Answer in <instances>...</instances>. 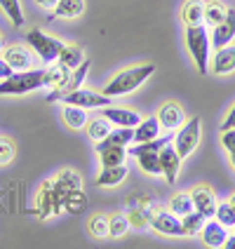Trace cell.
I'll list each match as a JSON object with an SVG mask.
<instances>
[{
    "instance_id": "1",
    "label": "cell",
    "mask_w": 235,
    "mask_h": 249,
    "mask_svg": "<svg viewBox=\"0 0 235 249\" xmlns=\"http://www.w3.org/2000/svg\"><path fill=\"white\" fill-rule=\"evenodd\" d=\"M153 73H155V66H153V64H139V66L123 69L118 75H113L111 80L106 83L104 94H106V97H111V99L125 97V94H129V92L139 89L141 85L151 78Z\"/></svg>"
},
{
    "instance_id": "2",
    "label": "cell",
    "mask_w": 235,
    "mask_h": 249,
    "mask_svg": "<svg viewBox=\"0 0 235 249\" xmlns=\"http://www.w3.org/2000/svg\"><path fill=\"white\" fill-rule=\"evenodd\" d=\"M42 75H45V69L14 71L10 78L0 80V97H21V94H31L40 89Z\"/></svg>"
},
{
    "instance_id": "3",
    "label": "cell",
    "mask_w": 235,
    "mask_h": 249,
    "mask_svg": "<svg viewBox=\"0 0 235 249\" xmlns=\"http://www.w3.org/2000/svg\"><path fill=\"white\" fill-rule=\"evenodd\" d=\"M186 47H188V52L193 56L198 73L205 75L207 73L209 50H212V40H209L205 24H200V26H186Z\"/></svg>"
},
{
    "instance_id": "4",
    "label": "cell",
    "mask_w": 235,
    "mask_h": 249,
    "mask_svg": "<svg viewBox=\"0 0 235 249\" xmlns=\"http://www.w3.org/2000/svg\"><path fill=\"white\" fill-rule=\"evenodd\" d=\"M26 42L31 45V50L38 54V59H40L42 64H52V61H56L59 54H61V50H64V45H66V42H61L59 38H54V36H47L45 31H40V28L28 31Z\"/></svg>"
},
{
    "instance_id": "5",
    "label": "cell",
    "mask_w": 235,
    "mask_h": 249,
    "mask_svg": "<svg viewBox=\"0 0 235 249\" xmlns=\"http://www.w3.org/2000/svg\"><path fill=\"white\" fill-rule=\"evenodd\" d=\"M148 226H151L153 231H158L160 235H169V237L186 235V231L181 226V219L172 209H165V207L148 209Z\"/></svg>"
},
{
    "instance_id": "6",
    "label": "cell",
    "mask_w": 235,
    "mask_h": 249,
    "mask_svg": "<svg viewBox=\"0 0 235 249\" xmlns=\"http://www.w3.org/2000/svg\"><path fill=\"white\" fill-rule=\"evenodd\" d=\"M198 143H200V118L193 115L191 120H186L177 129V134H174V148H177V153H179L181 160H183V158H188L198 148Z\"/></svg>"
},
{
    "instance_id": "7",
    "label": "cell",
    "mask_w": 235,
    "mask_h": 249,
    "mask_svg": "<svg viewBox=\"0 0 235 249\" xmlns=\"http://www.w3.org/2000/svg\"><path fill=\"white\" fill-rule=\"evenodd\" d=\"M61 101L71 104V106H80V108H104V106H111L113 104V99L106 97L104 92L99 94V92H90V89H83V87L64 92Z\"/></svg>"
},
{
    "instance_id": "8",
    "label": "cell",
    "mask_w": 235,
    "mask_h": 249,
    "mask_svg": "<svg viewBox=\"0 0 235 249\" xmlns=\"http://www.w3.org/2000/svg\"><path fill=\"white\" fill-rule=\"evenodd\" d=\"M155 118H158L160 127H165L167 132H177L181 124L186 123V113H183V108H181L177 101H165Z\"/></svg>"
},
{
    "instance_id": "9",
    "label": "cell",
    "mask_w": 235,
    "mask_h": 249,
    "mask_svg": "<svg viewBox=\"0 0 235 249\" xmlns=\"http://www.w3.org/2000/svg\"><path fill=\"white\" fill-rule=\"evenodd\" d=\"M99 111H101V115H104L108 123L115 124V127H137V124L141 123V115H139L137 111L123 108V106H115V104L104 106V108H99Z\"/></svg>"
},
{
    "instance_id": "10",
    "label": "cell",
    "mask_w": 235,
    "mask_h": 249,
    "mask_svg": "<svg viewBox=\"0 0 235 249\" xmlns=\"http://www.w3.org/2000/svg\"><path fill=\"white\" fill-rule=\"evenodd\" d=\"M235 38V10L228 7V12H226V19H223L221 24H217L214 31H212V47L214 50H221L226 45H231Z\"/></svg>"
},
{
    "instance_id": "11",
    "label": "cell",
    "mask_w": 235,
    "mask_h": 249,
    "mask_svg": "<svg viewBox=\"0 0 235 249\" xmlns=\"http://www.w3.org/2000/svg\"><path fill=\"white\" fill-rule=\"evenodd\" d=\"M191 200H193V207L195 212H200L205 219H212L214 212H217V195L212 193L209 186H195L191 191Z\"/></svg>"
},
{
    "instance_id": "12",
    "label": "cell",
    "mask_w": 235,
    "mask_h": 249,
    "mask_svg": "<svg viewBox=\"0 0 235 249\" xmlns=\"http://www.w3.org/2000/svg\"><path fill=\"white\" fill-rule=\"evenodd\" d=\"M160 158V169H163V177H165L169 183H174L177 177H179V169H181V155L177 153L174 143H167L163 151L158 153Z\"/></svg>"
},
{
    "instance_id": "13",
    "label": "cell",
    "mask_w": 235,
    "mask_h": 249,
    "mask_svg": "<svg viewBox=\"0 0 235 249\" xmlns=\"http://www.w3.org/2000/svg\"><path fill=\"white\" fill-rule=\"evenodd\" d=\"M2 59L12 66L14 71H26L33 66V52L24 45H7L2 50Z\"/></svg>"
},
{
    "instance_id": "14",
    "label": "cell",
    "mask_w": 235,
    "mask_h": 249,
    "mask_svg": "<svg viewBox=\"0 0 235 249\" xmlns=\"http://www.w3.org/2000/svg\"><path fill=\"white\" fill-rule=\"evenodd\" d=\"M200 235H202V242H205L207 247L219 249V247H223L226 240H228V228L219 221H205Z\"/></svg>"
},
{
    "instance_id": "15",
    "label": "cell",
    "mask_w": 235,
    "mask_h": 249,
    "mask_svg": "<svg viewBox=\"0 0 235 249\" xmlns=\"http://www.w3.org/2000/svg\"><path fill=\"white\" fill-rule=\"evenodd\" d=\"M235 71V45H226L221 50H217V54L212 59V73L214 75H228Z\"/></svg>"
},
{
    "instance_id": "16",
    "label": "cell",
    "mask_w": 235,
    "mask_h": 249,
    "mask_svg": "<svg viewBox=\"0 0 235 249\" xmlns=\"http://www.w3.org/2000/svg\"><path fill=\"white\" fill-rule=\"evenodd\" d=\"M54 216V181H45L38 188V219Z\"/></svg>"
},
{
    "instance_id": "17",
    "label": "cell",
    "mask_w": 235,
    "mask_h": 249,
    "mask_svg": "<svg viewBox=\"0 0 235 249\" xmlns=\"http://www.w3.org/2000/svg\"><path fill=\"white\" fill-rule=\"evenodd\" d=\"M181 19H183L186 26L205 24V2L202 0H186L181 5Z\"/></svg>"
},
{
    "instance_id": "18",
    "label": "cell",
    "mask_w": 235,
    "mask_h": 249,
    "mask_svg": "<svg viewBox=\"0 0 235 249\" xmlns=\"http://www.w3.org/2000/svg\"><path fill=\"white\" fill-rule=\"evenodd\" d=\"M127 177V167L125 165H113V167H104L101 172H99L97 177V183L99 188H115V186H120Z\"/></svg>"
},
{
    "instance_id": "19",
    "label": "cell",
    "mask_w": 235,
    "mask_h": 249,
    "mask_svg": "<svg viewBox=\"0 0 235 249\" xmlns=\"http://www.w3.org/2000/svg\"><path fill=\"white\" fill-rule=\"evenodd\" d=\"M132 141H134V127H115L106 134V139H101L97 143L99 146H123V148H127Z\"/></svg>"
},
{
    "instance_id": "20",
    "label": "cell",
    "mask_w": 235,
    "mask_h": 249,
    "mask_svg": "<svg viewBox=\"0 0 235 249\" xmlns=\"http://www.w3.org/2000/svg\"><path fill=\"white\" fill-rule=\"evenodd\" d=\"M83 61H85V52H83L80 45H64L61 54H59V59H56V64H61L66 71L78 69Z\"/></svg>"
},
{
    "instance_id": "21",
    "label": "cell",
    "mask_w": 235,
    "mask_h": 249,
    "mask_svg": "<svg viewBox=\"0 0 235 249\" xmlns=\"http://www.w3.org/2000/svg\"><path fill=\"white\" fill-rule=\"evenodd\" d=\"M94 151L101 158V165L104 167H113V165H123L125 158H127V148L123 146H94Z\"/></svg>"
},
{
    "instance_id": "22",
    "label": "cell",
    "mask_w": 235,
    "mask_h": 249,
    "mask_svg": "<svg viewBox=\"0 0 235 249\" xmlns=\"http://www.w3.org/2000/svg\"><path fill=\"white\" fill-rule=\"evenodd\" d=\"M158 134H160L158 118H141V123L134 127V143H144V141L158 139Z\"/></svg>"
},
{
    "instance_id": "23",
    "label": "cell",
    "mask_w": 235,
    "mask_h": 249,
    "mask_svg": "<svg viewBox=\"0 0 235 249\" xmlns=\"http://www.w3.org/2000/svg\"><path fill=\"white\" fill-rule=\"evenodd\" d=\"M174 137H172V132L167 134V137H158V139H151V141H144V143H137V146H129L127 148V155H144V153H160L165 148L167 143H172Z\"/></svg>"
},
{
    "instance_id": "24",
    "label": "cell",
    "mask_w": 235,
    "mask_h": 249,
    "mask_svg": "<svg viewBox=\"0 0 235 249\" xmlns=\"http://www.w3.org/2000/svg\"><path fill=\"white\" fill-rule=\"evenodd\" d=\"M61 118H64V123L69 129H85V124H87V108H80V106H71L66 104L64 106V111H61Z\"/></svg>"
},
{
    "instance_id": "25",
    "label": "cell",
    "mask_w": 235,
    "mask_h": 249,
    "mask_svg": "<svg viewBox=\"0 0 235 249\" xmlns=\"http://www.w3.org/2000/svg\"><path fill=\"white\" fill-rule=\"evenodd\" d=\"M69 73L61 64H56L52 69H45L42 75V87H52V89H66V80H69Z\"/></svg>"
},
{
    "instance_id": "26",
    "label": "cell",
    "mask_w": 235,
    "mask_h": 249,
    "mask_svg": "<svg viewBox=\"0 0 235 249\" xmlns=\"http://www.w3.org/2000/svg\"><path fill=\"white\" fill-rule=\"evenodd\" d=\"M52 10L59 19H78L85 12V0H56Z\"/></svg>"
},
{
    "instance_id": "27",
    "label": "cell",
    "mask_w": 235,
    "mask_h": 249,
    "mask_svg": "<svg viewBox=\"0 0 235 249\" xmlns=\"http://www.w3.org/2000/svg\"><path fill=\"white\" fill-rule=\"evenodd\" d=\"M0 10L5 12V17L10 19V24L14 28L24 26L26 17H24V10H21V2L19 0H0Z\"/></svg>"
},
{
    "instance_id": "28",
    "label": "cell",
    "mask_w": 235,
    "mask_h": 249,
    "mask_svg": "<svg viewBox=\"0 0 235 249\" xmlns=\"http://www.w3.org/2000/svg\"><path fill=\"white\" fill-rule=\"evenodd\" d=\"M85 129H87V137L92 139V141H101V139H106V134L111 132V123L101 115V118H94V120H87Z\"/></svg>"
},
{
    "instance_id": "29",
    "label": "cell",
    "mask_w": 235,
    "mask_h": 249,
    "mask_svg": "<svg viewBox=\"0 0 235 249\" xmlns=\"http://www.w3.org/2000/svg\"><path fill=\"white\" fill-rule=\"evenodd\" d=\"M87 207V197H85L83 188H75V191H69L66 197H64V209L69 214H80L83 209Z\"/></svg>"
},
{
    "instance_id": "30",
    "label": "cell",
    "mask_w": 235,
    "mask_h": 249,
    "mask_svg": "<svg viewBox=\"0 0 235 249\" xmlns=\"http://www.w3.org/2000/svg\"><path fill=\"white\" fill-rule=\"evenodd\" d=\"M226 12L228 7H223L219 0H212V2H205V24L207 26H217L226 19Z\"/></svg>"
},
{
    "instance_id": "31",
    "label": "cell",
    "mask_w": 235,
    "mask_h": 249,
    "mask_svg": "<svg viewBox=\"0 0 235 249\" xmlns=\"http://www.w3.org/2000/svg\"><path fill=\"white\" fill-rule=\"evenodd\" d=\"M129 228H132V226H129L127 214H113V216H108V237H113V240L125 237Z\"/></svg>"
},
{
    "instance_id": "32",
    "label": "cell",
    "mask_w": 235,
    "mask_h": 249,
    "mask_svg": "<svg viewBox=\"0 0 235 249\" xmlns=\"http://www.w3.org/2000/svg\"><path fill=\"white\" fill-rule=\"evenodd\" d=\"M169 209L177 214V216H186L188 212H193V200H191V193H177L172 200H169Z\"/></svg>"
},
{
    "instance_id": "33",
    "label": "cell",
    "mask_w": 235,
    "mask_h": 249,
    "mask_svg": "<svg viewBox=\"0 0 235 249\" xmlns=\"http://www.w3.org/2000/svg\"><path fill=\"white\" fill-rule=\"evenodd\" d=\"M181 226H183L186 235H198V233L202 231V226H205V216L193 209V212H188L186 216H181Z\"/></svg>"
},
{
    "instance_id": "34",
    "label": "cell",
    "mask_w": 235,
    "mask_h": 249,
    "mask_svg": "<svg viewBox=\"0 0 235 249\" xmlns=\"http://www.w3.org/2000/svg\"><path fill=\"white\" fill-rule=\"evenodd\" d=\"M56 183L64 188V191H75V188H83V179H80V174L78 172H73V169H61L59 174H56Z\"/></svg>"
},
{
    "instance_id": "35",
    "label": "cell",
    "mask_w": 235,
    "mask_h": 249,
    "mask_svg": "<svg viewBox=\"0 0 235 249\" xmlns=\"http://www.w3.org/2000/svg\"><path fill=\"white\" fill-rule=\"evenodd\" d=\"M137 160H139V167H141V172H146V174H151V177H158V174H163L158 153H144V155H137Z\"/></svg>"
},
{
    "instance_id": "36",
    "label": "cell",
    "mask_w": 235,
    "mask_h": 249,
    "mask_svg": "<svg viewBox=\"0 0 235 249\" xmlns=\"http://www.w3.org/2000/svg\"><path fill=\"white\" fill-rule=\"evenodd\" d=\"M87 71H90V59H85L78 69H73L69 73V80H66V92H69V89H78V87H83L85 78H87Z\"/></svg>"
},
{
    "instance_id": "37",
    "label": "cell",
    "mask_w": 235,
    "mask_h": 249,
    "mask_svg": "<svg viewBox=\"0 0 235 249\" xmlns=\"http://www.w3.org/2000/svg\"><path fill=\"white\" fill-rule=\"evenodd\" d=\"M87 228H90V233L99 240H104V237H108V216H104V214H94L90 223H87Z\"/></svg>"
},
{
    "instance_id": "38",
    "label": "cell",
    "mask_w": 235,
    "mask_h": 249,
    "mask_svg": "<svg viewBox=\"0 0 235 249\" xmlns=\"http://www.w3.org/2000/svg\"><path fill=\"white\" fill-rule=\"evenodd\" d=\"M214 219L219 223H223L226 228H233L235 226V209L231 202H221L217 205V212H214Z\"/></svg>"
},
{
    "instance_id": "39",
    "label": "cell",
    "mask_w": 235,
    "mask_h": 249,
    "mask_svg": "<svg viewBox=\"0 0 235 249\" xmlns=\"http://www.w3.org/2000/svg\"><path fill=\"white\" fill-rule=\"evenodd\" d=\"M127 219H129V226H132V228L144 231V228L148 226V209H139V207H132V205H129Z\"/></svg>"
},
{
    "instance_id": "40",
    "label": "cell",
    "mask_w": 235,
    "mask_h": 249,
    "mask_svg": "<svg viewBox=\"0 0 235 249\" xmlns=\"http://www.w3.org/2000/svg\"><path fill=\"white\" fill-rule=\"evenodd\" d=\"M14 158V143L7 137H0V165L12 162Z\"/></svg>"
},
{
    "instance_id": "41",
    "label": "cell",
    "mask_w": 235,
    "mask_h": 249,
    "mask_svg": "<svg viewBox=\"0 0 235 249\" xmlns=\"http://www.w3.org/2000/svg\"><path fill=\"white\" fill-rule=\"evenodd\" d=\"M221 146H223V148H226L228 153L235 151V127H231V129H223Z\"/></svg>"
},
{
    "instance_id": "42",
    "label": "cell",
    "mask_w": 235,
    "mask_h": 249,
    "mask_svg": "<svg viewBox=\"0 0 235 249\" xmlns=\"http://www.w3.org/2000/svg\"><path fill=\"white\" fill-rule=\"evenodd\" d=\"M12 73H14V69H12V66H10V64H7V61H5V59H2V56H0V80H5V78H10Z\"/></svg>"
},
{
    "instance_id": "43",
    "label": "cell",
    "mask_w": 235,
    "mask_h": 249,
    "mask_svg": "<svg viewBox=\"0 0 235 249\" xmlns=\"http://www.w3.org/2000/svg\"><path fill=\"white\" fill-rule=\"evenodd\" d=\"M231 127H235V106L231 108V113L226 115V120L221 123V132L223 129H231Z\"/></svg>"
},
{
    "instance_id": "44",
    "label": "cell",
    "mask_w": 235,
    "mask_h": 249,
    "mask_svg": "<svg viewBox=\"0 0 235 249\" xmlns=\"http://www.w3.org/2000/svg\"><path fill=\"white\" fill-rule=\"evenodd\" d=\"M36 5H40V7H45V10H52L56 5V0H36Z\"/></svg>"
},
{
    "instance_id": "45",
    "label": "cell",
    "mask_w": 235,
    "mask_h": 249,
    "mask_svg": "<svg viewBox=\"0 0 235 249\" xmlns=\"http://www.w3.org/2000/svg\"><path fill=\"white\" fill-rule=\"evenodd\" d=\"M226 249H235V235H228V240H226V245H223Z\"/></svg>"
},
{
    "instance_id": "46",
    "label": "cell",
    "mask_w": 235,
    "mask_h": 249,
    "mask_svg": "<svg viewBox=\"0 0 235 249\" xmlns=\"http://www.w3.org/2000/svg\"><path fill=\"white\" fill-rule=\"evenodd\" d=\"M228 160H231V167H233V169H235V151H231V153H228Z\"/></svg>"
},
{
    "instance_id": "47",
    "label": "cell",
    "mask_w": 235,
    "mask_h": 249,
    "mask_svg": "<svg viewBox=\"0 0 235 249\" xmlns=\"http://www.w3.org/2000/svg\"><path fill=\"white\" fill-rule=\"evenodd\" d=\"M2 50H5V40H2V33H0V54H2Z\"/></svg>"
},
{
    "instance_id": "48",
    "label": "cell",
    "mask_w": 235,
    "mask_h": 249,
    "mask_svg": "<svg viewBox=\"0 0 235 249\" xmlns=\"http://www.w3.org/2000/svg\"><path fill=\"white\" fill-rule=\"evenodd\" d=\"M228 202H231V205H233V209H235V193L231 195V200H228Z\"/></svg>"
},
{
    "instance_id": "49",
    "label": "cell",
    "mask_w": 235,
    "mask_h": 249,
    "mask_svg": "<svg viewBox=\"0 0 235 249\" xmlns=\"http://www.w3.org/2000/svg\"><path fill=\"white\" fill-rule=\"evenodd\" d=\"M233 228H235V226H233Z\"/></svg>"
}]
</instances>
